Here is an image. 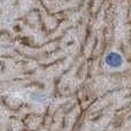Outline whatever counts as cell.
<instances>
[{
	"label": "cell",
	"instance_id": "cell-1",
	"mask_svg": "<svg viewBox=\"0 0 131 131\" xmlns=\"http://www.w3.org/2000/svg\"><path fill=\"white\" fill-rule=\"evenodd\" d=\"M105 61H106L107 66H109V67H112V68H117V67H120V66H122V63H123L122 57L116 52L108 53V54L106 55V58H105Z\"/></svg>",
	"mask_w": 131,
	"mask_h": 131
}]
</instances>
